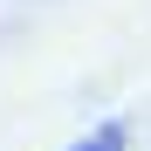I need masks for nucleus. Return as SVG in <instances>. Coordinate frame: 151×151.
Wrapping results in <instances>:
<instances>
[{"label":"nucleus","mask_w":151,"mask_h":151,"mask_svg":"<svg viewBox=\"0 0 151 151\" xmlns=\"http://www.w3.org/2000/svg\"><path fill=\"white\" fill-rule=\"evenodd\" d=\"M76 151H131V131H124V124H96Z\"/></svg>","instance_id":"nucleus-1"}]
</instances>
